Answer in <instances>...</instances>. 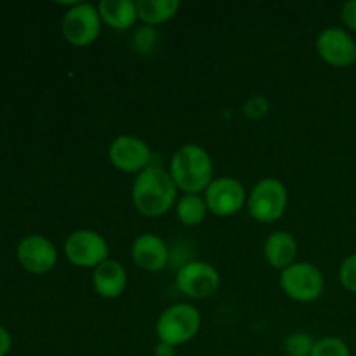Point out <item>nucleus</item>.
<instances>
[{
	"instance_id": "nucleus-15",
	"label": "nucleus",
	"mask_w": 356,
	"mask_h": 356,
	"mask_svg": "<svg viewBox=\"0 0 356 356\" xmlns=\"http://www.w3.org/2000/svg\"><path fill=\"white\" fill-rule=\"evenodd\" d=\"M263 254L271 268L284 271L285 268L296 263L298 242H296L292 233L285 232V229H277V232L270 233V236L264 240Z\"/></svg>"
},
{
	"instance_id": "nucleus-18",
	"label": "nucleus",
	"mask_w": 356,
	"mask_h": 356,
	"mask_svg": "<svg viewBox=\"0 0 356 356\" xmlns=\"http://www.w3.org/2000/svg\"><path fill=\"white\" fill-rule=\"evenodd\" d=\"M176 216L184 226H198L207 218V204L204 195H183L176 202Z\"/></svg>"
},
{
	"instance_id": "nucleus-20",
	"label": "nucleus",
	"mask_w": 356,
	"mask_h": 356,
	"mask_svg": "<svg viewBox=\"0 0 356 356\" xmlns=\"http://www.w3.org/2000/svg\"><path fill=\"white\" fill-rule=\"evenodd\" d=\"M315 339L306 332H294L285 339V351L289 356H312Z\"/></svg>"
},
{
	"instance_id": "nucleus-21",
	"label": "nucleus",
	"mask_w": 356,
	"mask_h": 356,
	"mask_svg": "<svg viewBox=\"0 0 356 356\" xmlns=\"http://www.w3.org/2000/svg\"><path fill=\"white\" fill-rule=\"evenodd\" d=\"M132 42H134V49L139 54H149V52L155 51L156 42H159V35L153 30L152 26H141L132 37Z\"/></svg>"
},
{
	"instance_id": "nucleus-2",
	"label": "nucleus",
	"mask_w": 356,
	"mask_h": 356,
	"mask_svg": "<svg viewBox=\"0 0 356 356\" xmlns=\"http://www.w3.org/2000/svg\"><path fill=\"white\" fill-rule=\"evenodd\" d=\"M169 174L184 195H202L214 179V165L207 149L198 145H183L170 159Z\"/></svg>"
},
{
	"instance_id": "nucleus-26",
	"label": "nucleus",
	"mask_w": 356,
	"mask_h": 356,
	"mask_svg": "<svg viewBox=\"0 0 356 356\" xmlns=\"http://www.w3.org/2000/svg\"><path fill=\"white\" fill-rule=\"evenodd\" d=\"M174 353H176V348L170 346V344L160 343L159 341V344H156V348H155L156 356H174Z\"/></svg>"
},
{
	"instance_id": "nucleus-8",
	"label": "nucleus",
	"mask_w": 356,
	"mask_h": 356,
	"mask_svg": "<svg viewBox=\"0 0 356 356\" xmlns=\"http://www.w3.org/2000/svg\"><path fill=\"white\" fill-rule=\"evenodd\" d=\"M205 204H207L209 212L219 218H229L235 216L247 207V195L245 188L238 179L229 176L216 177L204 193Z\"/></svg>"
},
{
	"instance_id": "nucleus-11",
	"label": "nucleus",
	"mask_w": 356,
	"mask_h": 356,
	"mask_svg": "<svg viewBox=\"0 0 356 356\" xmlns=\"http://www.w3.org/2000/svg\"><path fill=\"white\" fill-rule=\"evenodd\" d=\"M316 52L327 65L348 68L356 63V40L344 28L329 26L316 37Z\"/></svg>"
},
{
	"instance_id": "nucleus-19",
	"label": "nucleus",
	"mask_w": 356,
	"mask_h": 356,
	"mask_svg": "<svg viewBox=\"0 0 356 356\" xmlns=\"http://www.w3.org/2000/svg\"><path fill=\"white\" fill-rule=\"evenodd\" d=\"M312 356H351L350 346L341 337H322L315 341Z\"/></svg>"
},
{
	"instance_id": "nucleus-17",
	"label": "nucleus",
	"mask_w": 356,
	"mask_h": 356,
	"mask_svg": "<svg viewBox=\"0 0 356 356\" xmlns=\"http://www.w3.org/2000/svg\"><path fill=\"white\" fill-rule=\"evenodd\" d=\"M138 19H141L146 26L167 23L172 19L179 10V0H138Z\"/></svg>"
},
{
	"instance_id": "nucleus-23",
	"label": "nucleus",
	"mask_w": 356,
	"mask_h": 356,
	"mask_svg": "<svg viewBox=\"0 0 356 356\" xmlns=\"http://www.w3.org/2000/svg\"><path fill=\"white\" fill-rule=\"evenodd\" d=\"M341 21L348 31H356V0H348L341 7Z\"/></svg>"
},
{
	"instance_id": "nucleus-6",
	"label": "nucleus",
	"mask_w": 356,
	"mask_h": 356,
	"mask_svg": "<svg viewBox=\"0 0 356 356\" xmlns=\"http://www.w3.org/2000/svg\"><path fill=\"white\" fill-rule=\"evenodd\" d=\"M280 287L294 301L313 302L323 294L325 278L315 264L301 261L280 271Z\"/></svg>"
},
{
	"instance_id": "nucleus-24",
	"label": "nucleus",
	"mask_w": 356,
	"mask_h": 356,
	"mask_svg": "<svg viewBox=\"0 0 356 356\" xmlns=\"http://www.w3.org/2000/svg\"><path fill=\"white\" fill-rule=\"evenodd\" d=\"M266 110H268L266 99L259 96L250 99L245 106V113L249 115V117H261V115L266 113Z\"/></svg>"
},
{
	"instance_id": "nucleus-10",
	"label": "nucleus",
	"mask_w": 356,
	"mask_h": 356,
	"mask_svg": "<svg viewBox=\"0 0 356 356\" xmlns=\"http://www.w3.org/2000/svg\"><path fill=\"white\" fill-rule=\"evenodd\" d=\"M108 159L115 169L127 174H139L152 165V149L141 138L122 134L111 141Z\"/></svg>"
},
{
	"instance_id": "nucleus-12",
	"label": "nucleus",
	"mask_w": 356,
	"mask_h": 356,
	"mask_svg": "<svg viewBox=\"0 0 356 356\" xmlns=\"http://www.w3.org/2000/svg\"><path fill=\"white\" fill-rule=\"evenodd\" d=\"M16 257L28 273L45 275L58 263V250L45 236L28 235L17 243Z\"/></svg>"
},
{
	"instance_id": "nucleus-9",
	"label": "nucleus",
	"mask_w": 356,
	"mask_h": 356,
	"mask_svg": "<svg viewBox=\"0 0 356 356\" xmlns=\"http://www.w3.org/2000/svg\"><path fill=\"white\" fill-rule=\"evenodd\" d=\"M176 285L186 298L207 299L219 291L221 277L212 264L205 261H190L177 271Z\"/></svg>"
},
{
	"instance_id": "nucleus-5",
	"label": "nucleus",
	"mask_w": 356,
	"mask_h": 356,
	"mask_svg": "<svg viewBox=\"0 0 356 356\" xmlns=\"http://www.w3.org/2000/svg\"><path fill=\"white\" fill-rule=\"evenodd\" d=\"M101 21L97 6L89 2H76L65 13L61 31L65 40L73 47H87L97 40L101 33Z\"/></svg>"
},
{
	"instance_id": "nucleus-3",
	"label": "nucleus",
	"mask_w": 356,
	"mask_h": 356,
	"mask_svg": "<svg viewBox=\"0 0 356 356\" xmlns=\"http://www.w3.org/2000/svg\"><path fill=\"white\" fill-rule=\"evenodd\" d=\"M202 325V316L195 306L179 302L172 305L160 313L156 320L155 332L160 343L177 348L186 344L198 334Z\"/></svg>"
},
{
	"instance_id": "nucleus-25",
	"label": "nucleus",
	"mask_w": 356,
	"mask_h": 356,
	"mask_svg": "<svg viewBox=\"0 0 356 356\" xmlns=\"http://www.w3.org/2000/svg\"><path fill=\"white\" fill-rule=\"evenodd\" d=\"M13 348V337L6 327L0 325V356H6Z\"/></svg>"
},
{
	"instance_id": "nucleus-22",
	"label": "nucleus",
	"mask_w": 356,
	"mask_h": 356,
	"mask_svg": "<svg viewBox=\"0 0 356 356\" xmlns=\"http://www.w3.org/2000/svg\"><path fill=\"white\" fill-rule=\"evenodd\" d=\"M337 277H339L341 285H343L348 292L356 294V252L348 256L346 259L341 263Z\"/></svg>"
},
{
	"instance_id": "nucleus-16",
	"label": "nucleus",
	"mask_w": 356,
	"mask_h": 356,
	"mask_svg": "<svg viewBox=\"0 0 356 356\" xmlns=\"http://www.w3.org/2000/svg\"><path fill=\"white\" fill-rule=\"evenodd\" d=\"M101 21L113 30H129L138 21V7L134 0H101L97 3Z\"/></svg>"
},
{
	"instance_id": "nucleus-4",
	"label": "nucleus",
	"mask_w": 356,
	"mask_h": 356,
	"mask_svg": "<svg viewBox=\"0 0 356 356\" xmlns=\"http://www.w3.org/2000/svg\"><path fill=\"white\" fill-rule=\"evenodd\" d=\"M289 193L285 184L275 177L257 181L247 198V209L254 221L275 222L284 216L287 209Z\"/></svg>"
},
{
	"instance_id": "nucleus-14",
	"label": "nucleus",
	"mask_w": 356,
	"mask_h": 356,
	"mask_svg": "<svg viewBox=\"0 0 356 356\" xmlns=\"http://www.w3.org/2000/svg\"><path fill=\"white\" fill-rule=\"evenodd\" d=\"M92 287L103 299H117L127 287V271L118 261L106 259L94 270Z\"/></svg>"
},
{
	"instance_id": "nucleus-1",
	"label": "nucleus",
	"mask_w": 356,
	"mask_h": 356,
	"mask_svg": "<svg viewBox=\"0 0 356 356\" xmlns=\"http://www.w3.org/2000/svg\"><path fill=\"white\" fill-rule=\"evenodd\" d=\"M177 191L169 170L149 165L132 183V205L146 218H160L176 207Z\"/></svg>"
},
{
	"instance_id": "nucleus-13",
	"label": "nucleus",
	"mask_w": 356,
	"mask_h": 356,
	"mask_svg": "<svg viewBox=\"0 0 356 356\" xmlns=\"http://www.w3.org/2000/svg\"><path fill=\"white\" fill-rule=\"evenodd\" d=\"M131 257L141 270L160 271L169 263V247L162 236L155 233H143L132 242Z\"/></svg>"
},
{
	"instance_id": "nucleus-7",
	"label": "nucleus",
	"mask_w": 356,
	"mask_h": 356,
	"mask_svg": "<svg viewBox=\"0 0 356 356\" xmlns=\"http://www.w3.org/2000/svg\"><path fill=\"white\" fill-rule=\"evenodd\" d=\"M65 256L76 268H92L96 270L99 264L110 259L108 242L101 233L92 229H76L66 238Z\"/></svg>"
}]
</instances>
